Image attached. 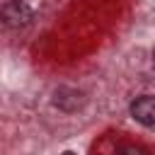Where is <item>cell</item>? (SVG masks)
<instances>
[{"mask_svg": "<svg viewBox=\"0 0 155 155\" xmlns=\"http://www.w3.org/2000/svg\"><path fill=\"white\" fill-rule=\"evenodd\" d=\"M31 17H34L31 7L22 0H10L2 5V22L7 27H24L31 22Z\"/></svg>", "mask_w": 155, "mask_h": 155, "instance_id": "1", "label": "cell"}, {"mask_svg": "<svg viewBox=\"0 0 155 155\" xmlns=\"http://www.w3.org/2000/svg\"><path fill=\"white\" fill-rule=\"evenodd\" d=\"M131 116L143 126H155V97L143 94L131 102Z\"/></svg>", "mask_w": 155, "mask_h": 155, "instance_id": "2", "label": "cell"}, {"mask_svg": "<svg viewBox=\"0 0 155 155\" xmlns=\"http://www.w3.org/2000/svg\"><path fill=\"white\" fill-rule=\"evenodd\" d=\"M82 102H85L82 92H78L73 87H58L56 90V97H53V104L58 109H63V111H75V109L82 107Z\"/></svg>", "mask_w": 155, "mask_h": 155, "instance_id": "3", "label": "cell"}, {"mask_svg": "<svg viewBox=\"0 0 155 155\" xmlns=\"http://www.w3.org/2000/svg\"><path fill=\"white\" fill-rule=\"evenodd\" d=\"M116 155H148V153L143 148H138V145H124V148H119Z\"/></svg>", "mask_w": 155, "mask_h": 155, "instance_id": "4", "label": "cell"}, {"mask_svg": "<svg viewBox=\"0 0 155 155\" xmlns=\"http://www.w3.org/2000/svg\"><path fill=\"white\" fill-rule=\"evenodd\" d=\"M63 155H75V153H73V150H65V153H63Z\"/></svg>", "mask_w": 155, "mask_h": 155, "instance_id": "5", "label": "cell"}, {"mask_svg": "<svg viewBox=\"0 0 155 155\" xmlns=\"http://www.w3.org/2000/svg\"><path fill=\"white\" fill-rule=\"evenodd\" d=\"M153 61H155V48H153Z\"/></svg>", "mask_w": 155, "mask_h": 155, "instance_id": "6", "label": "cell"}]
</instances>
